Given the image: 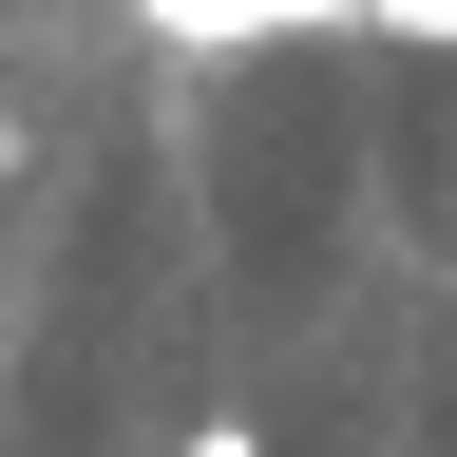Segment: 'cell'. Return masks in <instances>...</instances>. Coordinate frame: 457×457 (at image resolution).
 <instances>
[{
	"instance_id": "6da1fadb",
	"label": "cell",
	"mask_w": 457,
	"mask_h": 457,
	"mask_svg": "<svg viewBox=\"0 0 457 457\" xmlns=\"http://www.w3.org/2000/svg\"><path fill=\"white\" fill-rule=\"evenodd\" d=\"M286 20H381V0H153V38H191V57H228V38H286Z\"/></svg>"
},
{
	"instance_id": "7a4b0ae2",
	"label": "cell",
	"mask_w": 457,
	"mask_h": 457,
	"mask_svg": "<svg viewBox=\"0 0 457 457\" xmlns=\"http://www.w3.org/2000/svg\"><path fill=\"white\" fill-rule=\"evenodd\" d=\"M381 38H420V57H457V0H381Z\"/></svg>"
},
{
	"instance_id": "3957f363",
	"label": "cell",
	"mask_w": 457,
	"mask_h": 457,
	"mask_svg": "<svg viewBox=\"0 0 457 457\" xmlns=\"http://www.w3.org/2000/svg\"><path fill=\"white\" fill-rule=\"evenodd\" d=\"M191 457H267V420H191Z\"/></svg>"
}]
</instances>
